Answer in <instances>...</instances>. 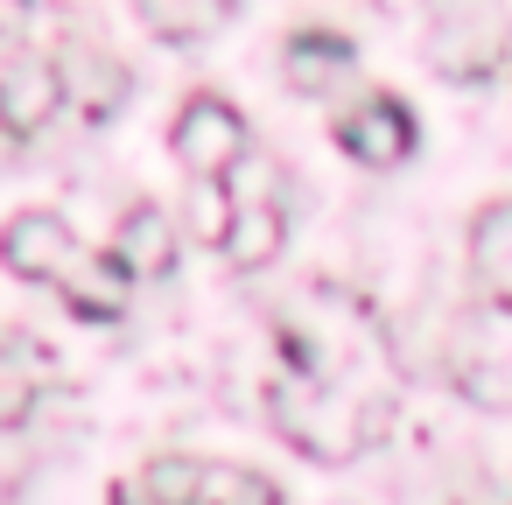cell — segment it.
Masks as SVG:
<instances>
[{
  "label": "cell",
  "mask_w": 512,
  "mask_h": 505,
  "mask_svg": "<svg viewBox=\"0 0 512 505\" xmlns=\"http://www.w3.org/2000/svg\"><path fill=\"white\" fill-rule=\"evenodd\" d=\"M274 351L281 372L267 379V421L295 456L351 463L386 435L400 372L365 295L337 281H309L274 316Z\"/></svg>",
  "instance_id": "1"
},
{
  "label": "cell",
  "mask_w": 512,
  "mask_h": 505,
  "mask_svg": "<svg viewBox=\"0 0 512 505\" xmlns=\"http://www.w3.org/2000/svg\"><path fill=\"white\" fill-rule=\"evenodd\" d=\"M0 267L15 281L57 288L71 302V316H85V323H120L127 295H134L127 260L106 253V246H85L57 211H15L0 225Z\"/></svg>",
  "instance_id": "2"
},
{
  "label": "cell",
  "mask_w": 512,
  "mask_h": 505,
  "mask_svg": "<svg viewBox=\"0 0 512 505\" xmlns=\"http://www.w3.org/2000/svg\"><path fill=\"white\" fill-rule=\"evenodd\" d=\"M442 365H449V386H456L470 407L512 414V295L470 302V309L449 323Z\"/></svg>",
  "instance_id": "3"
},
{
  "label": "cell",
  "mask_w": 512,
  "mask_h": 505,
  "mask_svg": "<svg viewBox=\"0 0 512 505\" xmlns=\"http://www.w3.org/2000/svg\"><path fill=\"white\" fill-rule=\"evenodd\" d=\"M512 15L505 0H428V57L449 85H484L505 64Z\"/></svg>",
  "instance_id": "4"
},
{
  "label": "cell",
  "mask_w": 512,
  "mask_h": 505,
  "mask_svg": "<svg viewBox=\"0 0 512 505\" xmlns=\"http://www.w3.org/2000/svg\"><path fill=\"white\" fill-rule=\"evenodd\" d=\"M169 155L190 169V183L197 176H232L246 162V113L218 92H190L176 127H169Z\"/></svg>",
  "instance_id": "5"
},
{
  "label": "cell",
  "mask_w": 512,
  "mask_h": 505,
  "mask_svg": "<svg viewBox=\"0 0 512 505\" xmlns=\"http://www.w3.org/2000/svg\"><path fill=\"white\" fill-rule=\"evenodd\" d=\"M64 64L43 57V50H15V57H0V134L8 141H36L57 106H64Z\"/></svg>",
  "instance_id": "6"
},
{
  "label": "cell",
  "mask_w": 512,
  "mask_h": 505,
  "mask_svg": "<svg viewBox=\"0 0 512 505\" xmlns=\"http://www.w3.org/2000/svg\"><path fill=\"white\" fill-rule=\"evenodd\" d=\"M337 148L358 169H400L414 155V106L400 92H372L337 120Z\"/></svg>",
  "instance_id": "7"
},
{
  "label": "cell",
  "mask_w": 512,
  "mask_h": 505,
  "mask_svg": "<svg viewBox=\"0 0 512 505\" xmlns=\"http://www.w3.org/2000/svg\"><path fill=\"white\" fill-rule=\"evenodd\" d=\"M358 71V50H351V36H337V29H295L288 43H281V78L295 85V92H309V99H323L330 85H344Z\"/></svg>",
  "instance_id": "8"
},
{
  "label": "cell",
  "mask_w": 512,
  "mask_h": 505,
  "mask_svg": "<svg viewBox=\"0 0 512 505\" xmlns=\"http://www.w3.org/2000/svg\"><path fill=\"white\" fill-rule=\"evenodd\" d=\"M113 253L127 260V274H134V281H162V274H176V225H169V211L134 204V211L120 218Z\"/></svg>",
  "instance_id": "9"
},
{
  "label": "cell",
  "mask_w": 512,
  "mask_h": 505,
  "mask_svg": "<svg viewBox=\"0 0 512 505\" xmlns=\"http://www.w3.org/2000/svg\"><path fill=\"white\" fill-rule=\"evenodd\" d=\"M470 267L491 295H512V197H498L470 218Z\"/></svg>",
  "instance_id": "10"
},
{
  "label": "cell",
  "mask_w": 512,
  "mask_h": 505,
  "mask_svg": "<svg viewBox=\"0 0 512 505\" xmlns=\"http://www.w3.org/2000/svg\"><path fill=\"white\" fill-rule=\"evenodd\" d=\"M232 267H267L274 253H281V204L274 197H246L239 211H232V232H225V246H218Z\"/></svg>",
  "instance_id": "11"
},
{
  "label": "cell",
  "mask_w": 512,
  "mask_h": 505,
  "mask_svg": "<svg viewBox=\"0 0 512 505\" xmlns=\"http://www.w3.org/2000/svg\"><path fill=\"white\" fill-rule=\"evenodd\" d=\"M43 400V351L29 337H0V428H22Z\"/></svg>",
  "instance_id": "12"
},
{
  "label": "cell",
  "mask_w": 512,
  "mask_h": 505,
  "mask_svg": "<svg viewBox=\"0 0 512 505\" xmlns=\"http://www.w3.org/2000/svg\"><path fill=\"white\" fill-rule=\"evenodd\" d=\"M232 8H239V0H134L141 29L162 36V43H197V36H211Z\"/></svg>",
  "instance_id": "13"
},
{
  "label": "cell",
  "mask_w": 512,
  "mask_h": 505,
  "mask_svg": "<svg viewBox=\"0 0 512 505\" xmlns=\"http://www.w3.org/2000/svg\"><path fill=\"white\" fill-rule=\"evenodd\" d=\"M197 505H288L274 477L246 470V463H204L197 477Z\"/></svg>",
  "instance_id": "14"
},
{
  "label": "cell",
  "mask_w": 512,
  "mask_h": 505,
  "mask_svg": "<svg viewBox=\"0 0 512 505\" xmlns=\"http://www.w3.org/2000/svg\"><path fill=\"white\" fill-rule=\"evenodd\" d=\"M57 64H64V85L85 78V113H92V120L120 113V99H127V71H120L113 57H99V50H71V57H57Z\"/></svg>",
  "instance_id": "15"
},
{
  "label": "cell",
  "mask_w": 512,
  "mask_h": 505,
  "mask_svg": "<svg viewBox=\"0 0 512 505\" xmlns=\"http://www.w3.org/2000/svg\"><path fill=\"white\" fill-rule=\"evenodd\" d=\"M197 477H204V456H155L134 477V491L148 505H197Z\"/></svg>",
  "instance_id": "16"
},
{
  "label": "cell",
  "mask_w": 512,
  "mask_h": 505,
  "mask_svg": "<svg viewBox=\"0 0 512 505\" xmlns=\"http://www.w3.org/2000/svg\"><path fill=\"white\" fill-rule=\"evenodd\" d=\"M232 211H239V197L225 190V176H197V183H190V239H204V246H225V232H232Z\"/></svg>",
  "instance_id": "17"
}]
</instances>
